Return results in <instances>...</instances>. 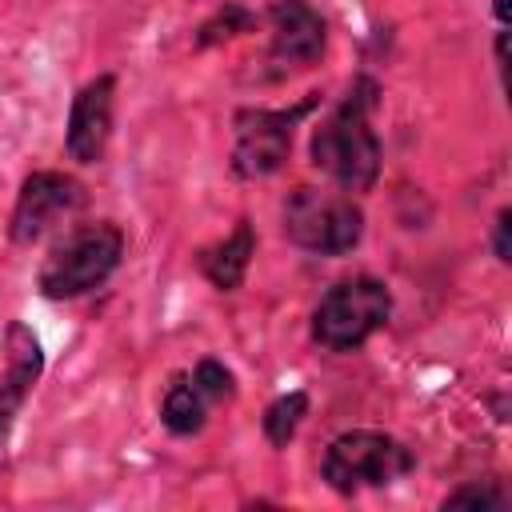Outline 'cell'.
Here are the masks:
<instances>
[{
  "label": "cell",
  "instance_id": "cell-2",
  "mask_svg": "<svg viewBox=\"0 0 512 512\" xmlns=\"http://www.w3.org/2000/svg\"><path fill=\"white\" fill-rule=\"evenodd\" d=\"M284 236L316 256H344L364 236V212L352 196L300 184L284 200Z\"/></svg>",
  "mask_w": 512,
  "mask_h": 512
},
{
  "label": "cell",
  "instance_id": "cell-1",
  "mask_svg": "<svg viewBox=\"0 0 512 512\" xmlns=\"http://www.w3.org/2000/svg\"><path fill=\"white\" fill-rule=\"evenodd\" d=\"M372 84L348 92L312 132L308 156L344 192H368L380 176V140L372 132Z\"/></svg>",
  "mask_w": 512,
  "mask_h": 512
},
{
  "label": "cell",
  "instance_id": "cell-9",
  "mask_svg": "<svg viewBox=\"0 0 512 512\" xmlns=\"http://www.w3.org/2000/svg\"><path fill=\"white\" fill-rule=\"evenodd\" d=\"M112 108H116V76H96L72 96L68 112V156L80 164H96L112 140Z\"/></svg>",
  "mask_w": 512,
  "mask_h": 512
},
{
  "label": "cell",
  "instance_id": "cell-4",
  "mask_svg": "<svg viewBox=\"0 0 512 512\" xmlns=\"http://www.w3.org/2000/svg\"><path fill=\"white\" fill-rule=\"evenodd\" d=\"M412 452L372 428H356V432H340L320 460V476L328 480L332 492L340 496H356L364 488H384L396 484L400 476L412 472Z\"/></svg>",
  "mask_w": 512,
  "mask_h": 512
},
{
  "label": "cell",
  "instance_id": "cell-11",
  "mask_svg": "<svg viewBox=\"0 0 512 512\" xmlns=\"http://www.w3.org/2000/svg\"><path fill=\"white\" fill-rule=\"evenodd\" d=\"M252 256H256V232H252L248 220H240V224L232 228V236H224L220 244L204 248V252L196 256V264H200V272L212 280V288L236 292V288L244 284V276H248Z\"/></svg>",
  "mask_w": 512,
  "mask_h": 512
},
{
  "label": "cell",
  "instance_id": "cell-6",
  "mask_svg": "<svg viewBox=\"0 0 512 512\" xmlns=\"http://www.w3.org/2000/svg\"><path fill=\"white\" fill-rule=\"evenodd\" d=\"M308 108H312V100H304L296 108H244V112H236V120H232V128H236L232 172L244 180L272 176L288 160L296 124L308 116Z\"/></svg>",
  "mask_w": 512,
  "mask_h": 512
},
{
  "label": "cell",
  "instance_id": "cell-14",
  "mask_svg": "<svg viewBox=\"0 0 512 512\" xmlns=\"http://www.w3.org/2000/svg\"><path fill=\"white\" fill-rule=\"evenodd\" d=\"M192 384L208 396V404H224V400L236 396V380H232V372L220 360H200L192 368Z\"/></svg>",
  "mask_w": 512,
  "mask_h": 512
},
{
  "label": "cell",
  "instance_id": "cell-5",
  "mask_svg": "<svg viewBox=\"0 0 512 512\" xmlns=\"http://www.w3.org/2000/svg\"><path fill=\"white\" fill-rule=\"evenodd\" d=\"M388 316H392V292L380 280L372 276L340 280L320 296L312 312V340L328 352H356L372 332L384 328Z\"/></svg>",
  "mask_w": 512,
  "mask_h": 512
},
{
  "label": "cell",
  "instance_id": "cell-10",
  "mask_svg": "<svg viewBox=\"0 0 512 512\" xmlns=\"http://www.w3.org/2000/svg\"><path fill=\"white\" fill-rule=\"evenodd\" d=\"M40 372H44L40 340L28 332V324L12 320L4 332V372H0V456H4V444L12 432V420L24 408L28 392L36 388Z\"/></svg>",
  "mask_w": 512,
  "mask_h": 512
},
{
  "label": "cell",
  "instance_id": "cell-8",
  "mask_svg": "<svg viewBox=\"0 0 512 512\" xmlns=\"http://www.w3.org/2000/svg\"><path fill=\"white\" fill-rule=\"evenodd\" d=\"M268 20H272V40H268L272 76L308 68V64H316L324 56L328 28H324L320 12L308 0H276Z\"/></svg>",
  "mask_w": 512,
  "mask_h": 512
},
{
  "label": "cell",
  "instance_id": "cell-15",
  "mask_svg": "<svg viewBox=\"0 0 512 512\" xmlns=\"http://www.w3.org/2000/svg\"><path fill=\"white\" fill-rule=\"evenodd\" d=\"M508 492L496 480H480V484H464L456 492L444 496V508H504Z\"/></svg>",
  "mask_w": 512,
  "mask_h": 512
},
{
  "label": "cell",
  "instance_id": "cell-3",
  "mask_svg": "<svg viewBox=\"0 0 512 512\" xmlns=\"http://www.w3.org/2000/svg\"><path fill=\"white\" fill-rule=\"evenodd\" d=\"M124 256V232L108 220L68 232L40 268V292L48 300H72L100 288Z\"/></svg>",
  "mask_w": 512,
  "mask_h": 512
},
{
  "label": "cell",
  "instance_id": "cell-7",
  "mask_svg": "<svg viewBox=\"0 0 512 512\" xmlns=\"http://www.w3.org/2000/svg\"><path fill=\"white\" fill-rule=\"evenodd\" d=\"M84 208V184L64 176V172H32L20 184L12 220H8V236L16 244H36L48 232H56L60 224H68L76 212Z\"/></svg>",
  "mask_w": 512,
  "mask_h": 512
},
{
  "label": "cell",
  "instance_id": "cell-12",
  "mask_svg": "<svg viewBox=\"0 0 512 512\" xmlns=\"http://www.w3.org/2000/svg\"><path fill=\"white\" fill-rule=\"evenodd\" d=\"M208 396L192 384V376H176L172 384H168V392H164V404H160V420H164V428L168 432H176V436H196L200 428H204V420H208Z\"/></svg>",
  "mask_w": 512,
  "mask_h": 512
},
{
  "label": "cell",
  "instance_id": "cell-17",
  "mask_svg": "<svg viewBox=\"0 0 512 512\" xmlns=\"http://www.w3.org/2000/svg\"><path fill=\"white\" fill-rule=\"evenodd\" d=\"M496 260H512V248H508V208H500V216H496Z\"/></svg>",
  "mask_w": 512,
  "mask_h": 512
},
{
  "label": "cell",
  "instance_id": "cell-16",
  "mask_svg": "<svg viewBox=\"0 0 512 512\" xmlns=\"http://www.w3.org/2000/svg\"><path fill=\"white\" fill-rule=\"evenodd\" d=\"M232 20H244V12H240V8H224L216 20H208V24L200 28V44H216V40L236 36V32H232Z\"/></svg>",
  "mask_w": 512,
  "mask_h": 512
},
{
  "label": "cell",
  "instance_id": "cell-13",
  "mask_svg": "<svg viewBox=\"0 0 512 512\" xmlns=\"http://www.w3.org/2000/svg\"><path fill=\"white\" fill-rule=\"evenodd\" d=\"M304 416H308V396H304V392H284V396H276V400L264 408V436H268V444H272V448H288L292 436L300 432Z\"/></svg>",
  "mask_w": 512,
  "mask_h": 512
}]
</instances>
